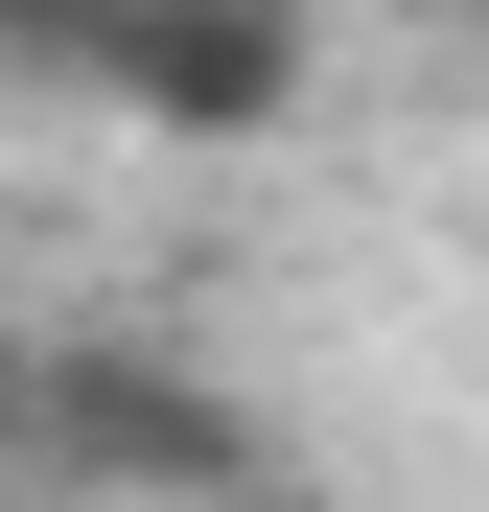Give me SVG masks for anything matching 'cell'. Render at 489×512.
I'll list each match as a JSON object with an SVG mask.
<instances>
[{"mask_svg": "<svg viewBox=\"0 0 489 512\" xmlns=\"http://www.w3.org/2000/svg\"><path fill=\"white\" fill-rule=\"evenodd\" d=\"M0 70L140 140H280L326 94V0H0Z\"/></svg>", "mask_w": 489, "mask_h": 512, "instance_id": "6da1fadb", "label": "cell"}]
</instances>
